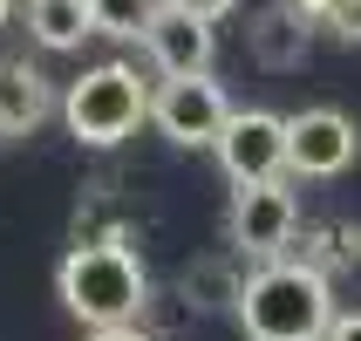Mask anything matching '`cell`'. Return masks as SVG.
I'll use <instances>...</instances> for the list:
<instances>
[{
  "label": "cell",
  "mask_w": 361,
  "mask_h": 341,
  "mask_svg": "<svg viewBox=\"0 0 361 341\" xmlns=\"http://www.w3.org/2000/svg\"><path fill=\"white\" fill-rule=\"evenodd\" d=\"M239 328L245 341H327L334 335V287L307 260H266L239 287Z\"/></svg>",
  "instance_id": "1"
},
{
  "label": "cell",
  "mask_w": 361,
  "mask_h": 341,
  "mask_svg": "<svg viewBox=\"0 0 361 341\" xmlns=\"http://www.w3.org/2000/svg\"><path fill=\"white\" fill-rule=\"evenodd\" d=\"M55 294L89 335H102V328H143L150 273H143L137 246H68L61 266H55Z\"/></svg>",
  "instance_id": "2"
},
{
  "label": "cell",
  "mask_w": 361,
  "mask_h": 341,
  "mask_svg": "<svg viewBox=\"0 0 361 341\" xmlns=\"http://www.w3.org/2000/svg\"><path fill=\"white\" fill-rule=\"evenodd\" d=\"M150 102H157V89H143V76L130 61H96V68H82V76L68 82L61 123H68L75 143L109 150V143H123L137 123H150Z\"/></svg>",
  "instance_id": "3"
},
{
  "label": "cell",
  "mask_w": 361,
  "mask_h": 341,
  "mask_svg": "<svg viewBox=\"0 0 361 341\" xmlns=\"http://www.w3.org/2000/svg\"><path fill=\"white\" fill-rule=\"evenodd\" d=\"M150 123H157V137L178 143V150H219L225 123H232V96H225L212 76L164 82L157 102H150Z\"/></svg>",
  "instance_id": "4"
},
{
  "label": "cell",
  "mask_w": 361,
  "mask_h": 341,
  "mask_svg": "<svg viewBox=\"0 0 361 341\" xmlns=\"http://www.w3.org/2000/svg\"><path fill=\"white\" fill-rule=\"evenodd\" d=\"M219 164L232 184H280V171H293L286 157V116L273 109H232L219 137Z\"/></svg>",
  "instance_id": "5"
},
{
  "label": "cell",
  "mask_w": 361,
  "mask_h": 341,
  "mask_svg": "<svg viewBox=\"0 0 361 341\" xmlns=\"http://www.w3.org/2000/svg\"><path fill=\"white\" fill-rule=\"evenodd\" d=\"M293 225H300V205L286 184H239L232 191V246L245 260H280L293 246Z\"/></svg>",
  "instance_id": "6"
},
{
  "label": "cell",
  "mask_w": 361,
  "mask_h": 341,
  "mask_svg": "<svg viewBox=\"0 0 361 341\" xmlns=\"http://www.w3.org/2000/svg\"><path fill=\"white\" fill-rule=\"evenodd\" d=\"M286 157H293V178H341L348 164L361 157V130L341 109H300L286 116Z\"/></svg>",
  "instance_id": "7"
},
{
  "label": "cell",
  "mask_w": 361,
  "mask_h": 341,
  "mask_svg": "<svg viewBox=\"0 0 361 341\" xmlns=\"http://www.w3.org/2000/svg\"><path fill=\"white\" fill-rule=\"evenodd\" d=\"M150 61H157L164 82H184V76H212V55H219V35H212V20L184 14L164 0V14L150 20V35H143Z\"/></svg>",
  "instance_id": "8"
},
{
  "label": "cell",
  "mask_w": 361,
  "mask_h": 341,
  "mask_svg": "<svg viewBox=\"0 0 361 341\" xmlns=\"http://www.w3.org/2000/svg\"><path fill=\"white\" fill-rule=\"evenodd\" d=\"M48 109H55V89H48V76L35 61H0V143L41 130Z\"/></svg>",
  "instance_id": "9"
},
{
  "label": "cell",
  "mask_w": 361,
  "mask_h": 341,
  "mask_svg": "<svg viewBox=\"0 0 361 341\" xmlns=\"http://www.w3.org/2000/svg\"><path fill=\"white\" fill-rule=\"evenodd\" d=\"M307 7H293V0H280V7H266V14H252V28H245V41H252V61L259 68H300L307 61Z\"/></svg>",
  "instance_id": "10"
},
{
  "label": "cell",
  "mask_w": 361,
  "mask_h": 341,
  "mask_svg": "<svg viewBox=\"0 0 361 341\" xmlns=\"http://www.w3.org/2000/svg\"><path fill=\"white\" fill-rule=\"evenodd\" d=\"M27 35L41 48H82V35H96V14L89 0H27Z\"/></svg>",
  "instance_id": "11"
},
{
  "label": "cell",
  "mask_w": 361,
  "mask_h": 341,
  "mask_svg": "<svg viewBox=\"0 0 361 341\" xmlns=\"http://www.w3.org/2000/svg\"><path fill=\"white\" fill-rule=\"evenodd\" d=\"M96 14V35H116V41H143L150 20L164 14V0H89Z\"/></svg>",
  "instance_id": "12"
},
{
  "label": "cell",
  "mask_w": 361,
  "mask_h": 341,
  "mask_svg": "<svg viewBox=\"0 0 361 341\" xmlns=\"http://www.w3.org/2000/svg\"><path fill=\"white\" fill-rule=\"evenodd\" d=\"M239 287H245V280H232V266H225V260H204L198 273H184L178 294H184L191 307H239Z\"/></svg>",
  "instance_id": "13"
},
{
  "label": "cell",
  "mask_w": 361,
  "mask_h": 341,
  "mask_svg": "<svg viewBox=\"0 0 361 341\" xmlns=\"http://www.w3.org/2000/svg\"><path fill=\"white\" fill-rule=\"evenodd\" d=\"M314 28H327L341 48H361V0H321L314 7Z\"/></svg>",
  "instance_id": "14"
},
{
  "label": "cell",
  "mask_w": 361,
  "mask_h": 341,
  "mask_svg": "<svg viewBox=\"0 0 361 341\" xmlns=\"http://www.w3.org/2000/svg\"><path fill=\"white\" fill-rule=\"evenodd\" d=\"M171 7H184V14H198V20H225L239 0H171Z\"/></svg>",
  "instance_id": "15"
},
{
  "label": "cell",
  "mask_w": 361,
  "mask_h": 341,
  "mask_svg": "<svg viewBox=\"0 0 361 341\" xmlns=\"http://www.w3.org/2000/svg\"><path fill=\"white\" fill-rule=\"evenodd\" d=\"M89 341H157L150 328H102V335H89Z\"/></svg>",
  "instance_id": "16"
},
{
  "label": "cell",
  "mask_w": 361,
  "mask_h": 341,
  "mask_svg": "<svg viewBox=\"0 0 361 341\" xmlns=\"http://www.w3.org/2000/svg\"><path fill=\"white\" fill-rule=\"evenodd\" d=\"M327 341H361V314H341V321H334V335Z\"/></svg>",
  "instance_id": "17"
},
{
  "label": "cell",
  "mask_w": 361,
  "mask_h": 341,
  "mask_svg": "<svg viewBox=\"0 0 361 341\" xmlns=\"http://www.w3.org/2000/svg\"><path fill=\"white\" fill-rule=\"evenodd\" d=\"M293 7H307V14H314V7H321V0H293Z\"/></svg>",
  "instance_id": "18"
},
{
  "label": "cell",
  "mask_w": 361,
  "mask_h": 341,
  "mask_svg": "<svg viewBox=\"0 0 361 341\" xmlns=\"http://www.w3.org/2000/svg\"><path fill=\"white\" fill-rule=\"evenodd\" d=\"M7 14H14V0H0V20H7Z\"/></svg>",
  "instance_id": "19"
}]
</instances>
